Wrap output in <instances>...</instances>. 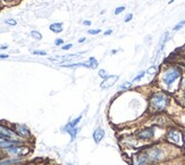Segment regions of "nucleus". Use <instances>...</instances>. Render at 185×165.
<instances>
[{
	"label": "nucleus",
	"mask_w": 185,
	"mask_h": 165,
	"mask_svg": "<svg viewBox=\"0 0 185 165\" xmlns=\"http://www.w3.org/2000/svg\"><path fill=\"white\" fill-rule=\"evenodd\" d=\"M178 148L169 143H152L142 147L132 158V165H158L174 157V150Z\"/></svg>",
	"instance_id": "1"
},
{
	"label": "nucleus",
	"mask_w": 185,
	"mask_h": 165,
	"mask_svg": "<svg viewBox=\"0 0 185 165\" xmlns=\"http://www.w3.org/2000/svg\"><path fill=\"white\" fill-rule=\"evenodd\" d=\"M183 74V68L177 64L165 65L158 77L159 85L163 88V91L175 93L181 88Z\"/></svg>",
	"instance_id": "2"
},
{
	"label": "nucleus",
	"mask_w": 185,
	"mask_h": 165,
	"mask_svg": "<svg viewBox=\"0 0 185 165\" xmlns=\"http://www.w3.org/2000/svg\"><path fill=\"white\" fill-rule=\"evenodd\" d=\"M149 112L152 115H160L167 111L170 104V96L163 90L155 91L149 97Z\"/></svg>",
	"instance_id": "3"
},
{
	"label": "nucleus",
	"mask_w": 185,
	"mask_h": 165,
	"mask_svg": "<svg viewBox=\"0 0 185 165\" xmlns=\"http://www.w3.org/2000/svg\"><path fill=\"white\" fill-rule=\"evenodd\" d=\"M165 141L167 143H169V145H171V146L182 148L184 146V135H183V132L178 128L171 127V128H169L166 131Z\"/></svg>",
	"instance_id": "4"
},
{
	"label": "nucleus",
	"mask_w": 185,
	"mask_h": 165,
	"mask_svg": "<svg viewBox=\"0 0 185 165\" xmlns=\"http://www.w3.org/2000/svg\"><path fill=\"white\" fill-rule=\"evenodd\" d=\"M5 154L9 156V157H24L26 156L27 154H30V147L24 145V143H17V145H14L12 147L7 148L6 150H4Z\"/></svg>",
	"instance_id": "5"
},
{
	"label": "nucleus",
	"mask_w": 185,
	"mask_h": 165,
	"mask_svg": "<svg viewBox=\"0 0 185 165\" xmlns=\"http://www.w3.org/2000/svg\"><path fill=\"white\" fill-rule=\"evenodd\" d=\"M0 135L8 140H12V141H15V143H24V141L18 137V135L15 132V130L13 129V124L0 123Z\"/></svg>",
	"instance_id": "6"
},
{
	"label": "nucleus",
	"mask_w": 185,
	"mask_h": 165,
	"mask_svg": "<svg viewBox=\"0 0 185 165\" xmlns=\"http://www.w3.org/2000/svg\"><path fill=\"white\" fill-rule=\"evenodd\" d=\"M134 137L139 141H151L155 137V127H147V128L139 129Z\"/></svg>",
	"instance_id": "7"
},
{
	"label": "nucleus",
	"mask_w": 185,
	"mask_h": 165,
	"mask_svg": "<svg viewBox=\"0 0 185 165\" xmlns=\"http://www.w3.org/2000/svg\"><path fill=\"white\" fill-rule=\"evenodd\" d=\"M13 129L15 130V132L23 141H31L32 140V133H31L30 129L26 125L16 123V124H13Z\"/></svg>",
	"instance_id": "8"
},
{
	"label": "nucleus",
	"mask_w": 185,
	"mask_h": 165,
	"mask_svg": "<svg viewBox=\"0 0 185 165\" xmlns=\"http://www.w3.org/2000/svg\"><path fill=\"white\" fill-rule=\"evenodd\" d=\"M118 79H119L118 75H108L106 79H104V81H102L101 84H100L101 89L104 90V89H109V88H111L112 85H115V83L118 81Z\"/></svg>",
	"instance_id": "9"
},
{
	"label": "nucleus",
	"mask_w": 185,
	"mask_h": 165,
	"mask_svg": "<svg viewBox=\"0 0 185 165\" xmlns=\"http://www.w3.org/2000/svg\"><path fill=\"white\" fill-rule=\"evenodd\" d=\"M104 135H106V132H104V130L102 128H100V127H98V128L93 131V135H92V138H93V141L94 143H100L102 141V139L104 138Z\"/></svg>",
	"instance_id": "10"
},
{
	"label": "nucleus",
	"mask_w": 185,
	"mask_h": 165,
	"mask_svg": "<svg viewBox=\"0 0 185 165\" xmlns=\"http://www.w3.org/2000/svg\"><path fill=\"white\" fill-rule=\"evenodd\" d=\"M22 157H9V156H6V157L0 159V165H17L22 162Z\"/></svg>",
	"instance_id": "11"
},
{
	"label": "nucleus",
	"mask_w": 185,
	"mask_h": 165,
	"mask_svg": "<svg viewBox=\"0 0 185 165\" xmlns=\"http://www.w3.org/2000/svg\"><path fill=\"white\" fill-rule=\"evenodd\" d=\"M82 120V115H80L78 117H76V119H74L73 121H71V122H68L66 125L63 128V132H69L71 130H73V129H75L77 125H78V123L81 122Z\"/></svg>",
	"instance_id": "12"
},
{
	"label": "nucleus",
	"mask_w": 185,
	"mask_h": 165,
	"mask_svg": "<svg viewBox=\"0 0 185 165\" xmlns=\"http://www.w3.org/2000/svg\"><path fill=\"white\" fill-rule=\"evenodd\" d=\"M49 30L51 31V32H53V33H60V32H63V23H52V24H50L49 25Z\"/></svg>",
	"instance_id": "13"
},
{
	"label": "nucleus",
	"mask_w": 185,
	"mask_h": 165,
	"mask_svg": "<svg viewBox=\"0 0 185 165\" xmlns=\"http://www.w3.org/2000/svg\"><path fill=\"white\" fill-rule=\"evenodd\" d=\"M145 74H147V71H142V72H140L139 74L134 77L132 82H139V81H141V80H142V79L145 76Z\"/></svg>",
	"instance_id": "14"
},
{
	"label": "nucleus",
	"mask_w": 185,
	"mask_h": 165,
	"mask_svg": "<svg viewBox=\"0 0 185 165\" xmlns=\"http://www.w3.org/2000/svg\"><path fill=\"white\" fill-rule=\"evenodd\" d=\"M88 62H89L90 64V67L91 68H96L98 65H99V62L94 58V57H90L89 59H88Z\"/></svg>",
	"instance_id": "15"
},
{
	"label": "nucleus",
	"mask_w": 185,
	"mask_h": 165,
	"mask_svg": "<svg viewBox=\"0 0 185 165\" xmlns=\"http://www.w3.org/2000/svg\"><path fill=\"white\" fill-rule=\"evenodd\" d=\"M178 101H179V104L182 105V107L185 109V90L181 91V95H179V98H178Z\"/></svg>",
	"instance_id": "16"
},
{
	"label": "nucleus",
	"mask_w": 185,
	"mask_h": 165,
	"mask_svg": "<svg viewBox=\"0 0 185 165\" xmlns=\"http://www.w3.org/2000/svg\"><path fill=\"white\" fill-rule=\"evenodd\" d=\"M31 37L33 38V39H35V40H41L42 39V34L39 32V31H31Z\"/></svg>",
	"instance_id": "17"
},
{
	"label": "nucleus",
	"mask_w": 185,
	"mask_h": 165,
	"mask_svg": "<svg viewBox=\"0 0 185 165\" xmlns=\"http://www.w3.org/2000/svg\"><path fill=\"white\" fill-rule=\"evenodd\" d=\"M177 56L179 58H182V60L184 62L185 60V45L181 48V49H178L177 50Z\"/></svg>",
	"instance_id": "18"
},
{
	"label": "nucleus",
	"mask_w": 185,
	"mask_h": 165,
	"mask_svg": "<svg viewBox=\"0 0 185 165\" xmlns=\"http://www.w3.org/2000/svg\"><path fill=\"white\" fill-rule=\"evenodd\" d=\"M185 26V20H183V21H181V22H178L174 28H173V31H179L181 29H183Z\"/></svg>",
	"instance_id": "19"
},
{
	"label": "nucleus",
	"mask_w": 185,
	"mask_h": 165,
	"mask_svg": "<svg viewBox=\"0 0 185 165\" xmlns=\"http://www.w3.org/2000/svg\"><path fill=\"white\" fill-rule=\"evenodd\" d=\"M133 85V82H125L124 84H122L120 87H119V90H127V89H130L131 87Z\"/></svg>",
	"instance_id": "20"
},
{
	"label": "nucleus",
	"mask_w": 185,
	"mask_h": 165,
	"mask_svg": "<svg viewBox=\"0 0 185 165\" xmlns=\"http://www.w3.org/2000/svg\"><path fill=\"white\" fill-rule=\"evenodd\" d=\"M5 23L7 25H10V26H15L16 24H17V21L13 20V18H7V20H5Z\"/></svg>",
	"instance_id": "21"
},
{
	"label": "nucleus",
	"mask_w": 185,
	"mask_h": 165,
	"mask_svg": "<svg viewBox=\"0 0 185 165\" xmlns=\"http://www.w3.org/2000/svg\"><path fill=\"white\" fill-rule=\"evenodd\" d=\"M98 75H99L100 77H102V79H106V77L108 76V73H107V71H106V69H99Z\"/></svg>",
	"instance_id": "22"
},
{
	"label": "nucleus",
	"mask_w": 185,
	"mask_h": 165,
	"mask_svg": "<svg viewBox=\"0 0 185 165\" xmlns=\"http://www.w3.org/2000/svg\"><path fill=\"white\" fill-rule=\"evenodd\" d=\"M124 10H125V7H124V6H119V7H117L115 9L114 13H115V15H119V14H122Z\"/></svg>",
	"instance_id": "23"
},
{
	"label": "nucleus",
	"mask_w": 185,
	"mask_h": 165,
	"mask_svg": "<svg viewBox=\"0 0 185 165\" xmlns=\"http://www.w3.org/2000/svg\"><path fill=\"white\" fill-rule=\"evenodd\" d=\"M88 33H89L90 35H96V34H99V33H101V29H94V30H89V31H88Z\"/></svg>",
	"instance_id": "24"
},
{
	"label": "nucleus",
	"mask_w": 185,
	"mask_h": 165,
	"mask_svg": "<svg viewBox=\"0 0 185 165\" xmlns=\"http://www.w3.org/2000/svg\"><path fill=\"white\" fill-rule=\"evenodd\" d=\"M132 20H133V14H127V15L125 16V18H124V22L128 23V22H131Z\"/></svg>",
	"instance_id": "25"
},
{
	"label": "nucleus",
	"mask_w": 185,
	"mask_h": 165,
	"mask_svg": "<svg viewBox=\"0 0 185 165\" xmlns=\"http://www.w3.org/2000/svg\"><path fill=\"white\" fill-rule=\"evenodd\" d=\"M72 47H73V43H66V45L61 46V49L63 50H69Z\"/></svg>",
	"instance_id": "26"
},
{
	"label": "nucleus",
	"mask_w": 185,
	"mask_h": 165,
	"mask_svg": "<svg viewBox=\"0 0 185 165\" xmlns=\"http://www.w3.org/2000/svg\"><path fill=\"white\" fill-rule=\"evenodd\" d=\"M33 55H41V56H45V55H47V51H45V50H34V51H33Z\"/></svg>",
	"instance_id": "27"
},
{
	"label": "nucleus",
	"mask_w": 185,
	"mask_h": 165,
	"mask_svg": "<svg viewBox=\"0 0 185 165\" xmlns=\"http://www.w3.org/2000/svg\"><path fill=\"white\" fill-rule=\"evenodd\" d=\"M155 69H157V68H155V65H153V66H151V67L149 68L148 71H147V74H155Z\"/></svg>",
	"instance_id": "28"
},
{
	"label": "nucleus",
	"mask_w": 185,
	"mask_h": 165,
	"mask_svg": "<svg viewBox=\"0 0 185 165\" xmlns=\"http://www.w3.org/2000/svg\"><path fill=\"white\" fill-rule=\"evenodd\" d=\"M63 45H64V40L63 39H56L55 40V46L58 47V46H63Z\"/></svg>",
	"instance_id": "29"
},
{
	"label": "nucleus",
	"mask_w": 185,
	"mask_h": 165,
	"mask_svg": "<svg viewBox=\"0 0 185 165\" xmlns=\"http://www.w3.org/2000/svg\"><path fill=\"white\" fill-rule=\"evenodd\" d=\"M8 57H9V55L7 54H0V59H7Z\"/></svg>",
	"instance_id": "30"
},
{
	"label": "nucleus",
	"mask_w": 185,
	"mask_h": 165,
	"mask_svg": "<svg viewBox=\"0 0 185 165\" xmlns=\"http://www.w3.org/2000/svg\"><path fill=\"white\" fill-rule=\"evenodd\" d=\"M104 35H111V34H112V30H111V29H109V30L104 31Z\"/></svg>",
	"instance_id": "31"
},
{
	"label": "nucleus",
	"mask_w": 185,
	"mask_h": 165,
	"mask_svg": "<svg viewBox=\"0 0 185 165\" xmlns=\"http://www.w3.org/2000/svg\"><path fill=\"white\" fill-rule=\"evenodd\" d=\"M83 25H85V26H90V25H91V21H89V20L83 21Z\"/></svg>",
	"instance_id": "32"
},
{
	"label": "nucleus",
	"mask_w": 185,
	"mask_h": 165,
	"mask_svg": "<svg viewBox=\"0 0 185 165\" xmlns=\"http://www.w3.org/2000/svg\"><path fill=\"white\" fill-rule=\"evenodd\" d=\"M1 1H6V2H9V4H15V2H18L19 0H1Z\"/></svg>",
	"instance_id": "33"
},
{
	"label": "nucleus",
	"mask_w": 185,
	"mask_h": 165,
	"mask_svg": "<svg viewBox=\"0 0 185 165\" xmlns=\"http://www.w3.org/2000/svg\"><path fill=\"white\" fill-rule=\"evenodd\" d=\"M86 41V38H81V39H78V43H83V42H85Z\"/></svg>",
	"instance_id": "34"
},
{
	"label": "nucleus",
	"mask_w": 185,
	"mask_h": 165,
	"mask_svg": "<svg viewBox=\"0 0 185 165\" xmlns=\"http://www.w3.org/2000/svg\"><path fill=\"white\" fill-rule=\"evenodd\" d=\"M7 48H8L7 45H1V46H0V49H1V50H6Z\"/></svg>",
	"instance_id": "35"
},
{
	"label": "nucleus",
	"mask_w": 185,
	"mask_h": 165,
	"mask_svg": "<svg viewBox=\"0 0 185 165\" xmlns=\"http://www.w3.org/2000/svg\"><path fill=\"white\" fill-rule=\"evenodd\" d=\"M117 53H118V50H116V49L111 50V54H112V55H115V54H117Z\"/></svg>",
	"instance_id": "36"
},
{
	"label": "nucleus",
	"mask_w": 185,
	"mask_h": 165,
	"mask_svg": "<svg viewBox=\"0 0 185 165\" xmlns=\"http://www.w3.org/2000/svg\"><path fill=\"white\" fill-rule=\"evenodd\" d=\"M174 1H175V0H169V1H168V4H173Z\"/></svg>",
	"instance_id": "37"
},
{
	"label": "nucleus",
	"mask_w": 185,
	"mask_h": 165,
	"mask_svg": "<svg viewBox=\"0 0 185 165\" xmlns=\"http://www.w3.org/2000/svg\"><path fill=\"white\" fill-rule=\"evenodd\" d=\"M68 165H73V164H68Z\"/></svg>",
	"instance_id": "38"
},
{
	"label": "nucleus",
	"mask_w": 185,
	"mask_h": 165,
	"mask_svg": "<svg viewBox=\"0 0 185 165\" xmlns=\"http://www.w3.org/2000/svg\"><path fill=\"white\" fill-rule=\"evenodd\" d=\"M158 165H160V164H158Z\"/></svg>",
	"instance_id": "39"
},
{
	"label": "nucleus",
	"mask_w": 185,
	"mask_h": 165,
	"mask_svg": "<svg viewBox=\"0 0 185 165\" xmlns=\"http://www.w3.org/2000/svg\"><path fill=\"white\" fill-rule=\"evenodd\" d=\"M0 1H1V0H0Z\"/></svg>",
	"instance_id": "40"
},
{
	"label": "nucleus",
	"mask_w": 185,
	"mask_h": 165,
	"mask_svg": "<svg viewBox=\"0 0 185 165\" xmlns=\"http://www.w3.org/2000/svg\"><path fill=\"white\" fill-rule=\"evenodd\" d=\"M17 165H18V164H17Z\"/></svg>",
	"instance_id": "41"
}]
</instances>
